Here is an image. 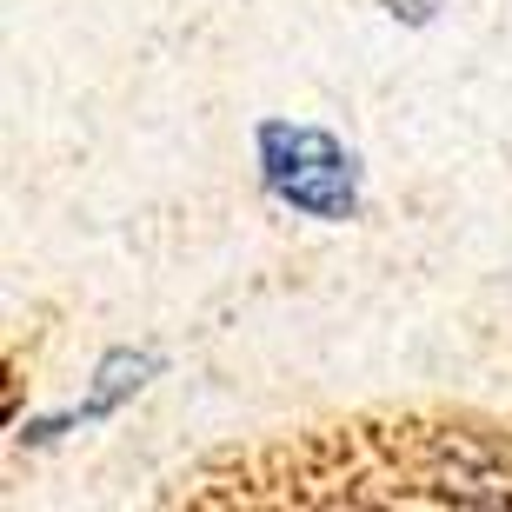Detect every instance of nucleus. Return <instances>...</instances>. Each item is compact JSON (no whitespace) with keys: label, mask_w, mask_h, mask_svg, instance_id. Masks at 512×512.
Instances as JSON below:
<instances>
[{"label":"nucleus","mask_w":512,"mask_h":512,"mask_svg":"<svg viewBox=\"0 0 512 512\" xmlns=\"http://www.w3.org/2000/svg\"><path fill=\"white\" fill-rule=\"evenodd\" d=\"M153 366H160L153 353H107V366H100V386H94V399H87V406H74L67 419H100V413H114V406H120V399H127L140 380H147ZM67 419H47V426H34V439L60 433Z\"/></svg>","instance_id":"nucleus-2"},{"label":"nucleus","mask_w":512,"mask_h":512,"mask_svg":"<svg viewBox=\"0 0 512 512\" xmlns=\"http://www.w3.org/2000/svg\"><path fill=\"white\" fill-rule=\"evenodd\" d=\"M260 173H266V187H273V200L306 213V220H353V207H360V160L326 127L266 120L260 127Z\"/></svg>","instance_id":"nucleus-1"},{"label":"nucleus","mask_w":512,"mask_h":512,"mask_svg":"<svg viewBox=\"0 0 512 512\" xmlns=\"http://www.w3.org/2000/svg\"><path fill=\"white\" fill-rule=\"evenodd\" d=\"M380 7H386L393 20H406V27H426V20H433L446 0H380Z\"/></svg>","instance_id":"nucleus-3"}]
</instances>
